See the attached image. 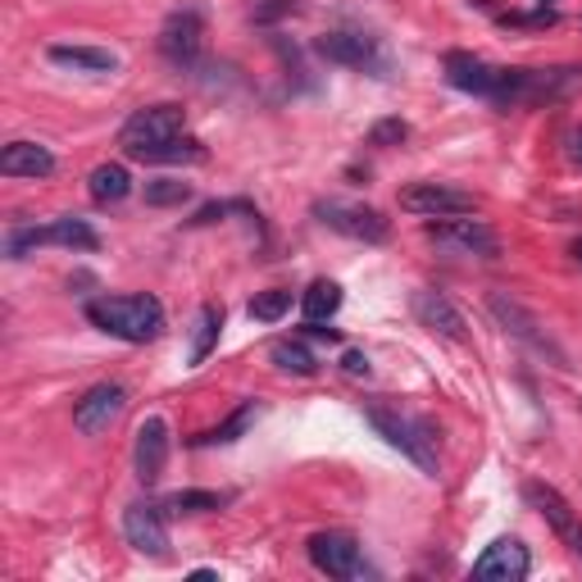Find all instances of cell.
Here are the masks:
<instances>
[{"instance_id": "6da1fadb", "label": "cell", "mask_w": 582, "mask_h": 582, "mask_svg": "<svg viewBox=\"0 0 582 582\" xmlns=\"http://www.w3.org/2000/svg\"><path fill=\"white\" fill-rule=\"evenodd\" d=\"M87 323L118 336V342L146 346L164 332V305L146 292L141 296H101V300H87Z\"/></svg>"}, {"instance_id": "cb8c5ba5", "label": "cell", "mask_w": 582, "mask_h": 582, "mask_svg": "<svg viewBox=\"0 0 582 582\" xmlns=\"http://www.w3.org/2000/svg\"><path fill=\"white\" fill-rule=\"evenodd\" d=\"M336 310H342V287H336L332 278H315L310 287H305V296H300V315L310 319V323H323V319H332Z\"/></svg>"}, {"instance_id": "4fadbf2b", "label": "cell", "mask_w": 582, "mask_h": 582, "mask_svg": "<svg viewBox=\"0 0 582 582\" xmlns=\"http://www.w3.org/2000/svg\"><path fill=\"white\" fill-rule=\"evenodd\" d=\"M524 497L533 501V510L550 524V533H556V537L573 550V556L582 560V518L573 514V505H569L550 482H528V487H524Z\"/></svg>"}, {"instance_id": "7c38bea8", "label": "cell", "mask_w": 582, "mask_h": 582, "mask_svg": "<svg viewBox=\"0 0 582 582\" xmlns=\"http://www.w3.org/2000/svg\"><path fill=\"white\" fill-rule=\"evenodd\" d=\"M169 465V419L164 414H146L137 423V442H133V469L146 487H156Z\"/></svg>"}, {"instance_id": "d4e9b609", "label": "cell", "mask_w": 582, "mask_h": 582, "mask_svg": "<svg viewBox=\"0 0 582 582\" xmlns=\"http://www.w3.org/2000/svg\"><path fill=\"white\" fill-rule=\"evenodd\" d=\"M269 360L278 364L283 374H296V378H310L315 369H319V360H315V351L300 342V336H283V342H273V351H269Z\"/></svg>"}, {"instance_id": "2e32d148", "label": "cell", "mask_w": 582, "mask_h": 582, "mask_svg": "<svg viewBox=\"0 0 582 582\" xmlns=\"http://www.w3.org/2000/svg\"><path fill=\"white\" fill-rule=\"evenodd\" d=\"M124 537H128L133 550H141V556H150V560H164L169 556V528H164L160 505L133 501L124 510Z\"/></svg>"}, {"instance_id": "9a60e30c", "label": "cell", "mask_w": 582, "mask_h": 582, "mask_svg": "<svg viewBox=\"0 0 582 582\" xmlns=\"http://www.w3.org/2000/svg\"><path fill=\"white\" fill-rule=\"evenodd\" d=\"M310 564L328 578H360L364 573L360 541L351 533H315L310 537Z\"/></svg>"}, {"instance_id": "9c48e42d", "label": "cell", "mask_w": 582, "mask_h": 582, "mask_svg": "<svg viewBox=\"0 0 582 582\" xmlns=\"http://www.w3.org/2000/svg\"><path fill=\"white\" fill-rule=\"evenodd\" d=\"M178 133H187V110L164 101V105L137 110L128 124H124V133H118V146L133 150V146H150V141H169V137H178Z\"/></svg>"}, {"instance_id": "83f0119b", "label": "cell", "mask_w": 582, "mask_h": 582, "mask_svg": "<svg viewBox=\"0 0 582 582\" xmlns=\"http://www.w3.org/2000/svg\"><path fill=\"white\" fill-rule=\"evenodd\" d=\"M247 14H251V23H260V27H273V23H283V19L300 14V0H251V5H247Z\"/></svg>"}, {"instance_id": "5b68a950", "label": "cell", "mask_w": 582, "mask_h": 582, "mask_svg": "<svg viewBox=\"0 0 582 582\" xmlns=\"http://www.w3.org/2000/svg\"><path fill=\"white\" fill-rule=\"evenodd\" d=\"M315 219L332 232L351 237V241H369V247H378V241L391 237L387 214L374 209V205H360V201H315Z\"/></svg>"}, {"instance_id": "ba28073f", "label": "cell", "mask_w": 582, "mask_h": 582, "mask_svg": "<svg viewBox=\"0 0 582 582\" xmlns=\"http://www.w3.org/2000/svg\"><path fill=\"white\" fill-rule=\"evenodd\" d=\"M401 209L419 214V219H450V214H473L478 201L459 187H446V182H410L401 192Z\"/></svg>"}, {"instance_id": "5bb4252c", "label": "cell", "mask_w": 582, "mask_h": 582, "mask_svg": "<svg viewBox=\"0 0 582 582\" xmlns=\"http://www.w3.org/2000/svg\"><path fill=\"white\" fill-rule=\"evenodd\" d=\"M124 406H128V391L124 387H118V383H96L78 401V410H73L78 433H87V437L110 433V427L118 423V414H124Z\"/></svg>"}, {"instance_id": "7402d4cb", "label": "cell", "mask_w": 582, "mask_h": 582, "mask_svg": "<svg viewBox=\"0 0 582 582\" xmlns=\"http://www.w3.org/2000/svg\"><path fill=\"white\" fill-rule=\"evenodd\" d=\"M50 59L65 69H78V73H114L118 59L101 46H50Z\"/></svg>"}, {"instance_id": "f546056e", "label": "cell", "mask_w": 582, "mask_h": 582, "mask_svg": "<svg viewBox=\"0 0 582 582\" xmlns=\"http://www.w3.org/2000/svg\"><path fill=\"white\" fill-rule=\"evenodd\" d=\"M219 505H224L219 492H178V497H169L173 514H201V510H219Z\"/></svg>"}, {"instance_id": "d6986e66", "label": "cell", "mask_w": 582, "mask_h": 582, "mask_svg": "<svg viewBox=\"0 0 582 582\" xmlns=\"http://www.w3.org/2000/svg\"><path fill=\"white\" fill-rule=\"evenodd\" d=\"M124 156L137 160V164H201V160H205V146H201L196 137H187V133H178V137H169V141L133 146V150H124Z\"/></svg>"}, {"instance_id": "e0dca14e", "label": "cell", "mask_w": 582, "mask_h": 582, "mask_svg": "<svg viewBox=\"0 0 582 582\" xmlns=\"http://www.w3.org/2000/svg\"><path fill=\"white\" fill-rule=\"evenodd\" d=\"M528 569H533V556L518 537H497L473 560V578H487V582H518V578H528Z\"/></svg>"}, {"instance_id": "8fae6325", "label": "cell", "mask_w": 582, "mask_h": 582, "mask_svg": "<svg viewBox=\"0 0 582 582\" xmlns=\"http://www.w3.org/2000/svg\"><path fill=\"white\" fill-rule=\"evenodd\" d=\"M446 82L455 91H469V96H482V101H492L501 96V87H505V69L497 65H487V59L469 55V50H450L446 55Z\"/></svg>"}, {"instance_id": "ac0fdd59", "label": "cell", "mask_w": 582, "mask_h": 582, "mask_svg": "<svg viewBox=\"0 0 582 582\" xmlns=\"http://www.w3.org/2000/svg\"><path fill=\"white\" fill-rule=\"evenodd\" d=\"M414 319H419L427 332L446 336V342H465V336H469V332H465V315H459L442 292H414Z\"/></svg>"}, {"instance_id": "ffe728a7", "label": "cell", "mask_w": 582, "mask_h": 582, "mask_svg": "<svg viewBox=\"0 0 582 582\" xmlns=\"http://www.w3.org/2000/svg\"><path fill=\"white\" fill-rule=\"evenodd\" d=\"M0 173L5 178H50L55 156L42 141H10L5 150H0Z\"/></svg>"}, {"instance_id": "3957f363", "label": "cell", "mask_w": 582, "mask_h": 582, "mask_svg": "<svg viewBox=\"0 0 582 582\" xmlns=\"http://www.w3.org/2000/svg\"><path fill=\"white\" fill-rule=\"evenodd\" d=\"M487 310H492V319L514 336V342H524L528 351H537V355H546L556 369H569V355L556 346V336H550L546 328H541V319L533 315V310H524L514 296H505V292H492L487 296Z\"/></svg>"}, {"instance_id": "8992f818", "label": "cell", "mask_w": 582, "mask_h": 582, "mask_svg": "<svg viewBox=\"0 0 582 582\" xmlns=\"http://www.w3.org/2000/svg\"><path fill=\"white\" fill-rule=\"evenodd\" d=\"M427 241H437L442 251L455 255H482V260H497L501 255V237L487 228L473 214H450V219H427Z\"/></svg>"}, {"instance_id": "e575fe53", "label": "cell", "mask_w": 582, "mask_h": 582, "mask_svg": "<svg viewBox=\"0 0 582 582\" xmlns=\"http://www.w3.org/2000/svg\"><path fill=\"white\" fill-rule=\"evenodd\" d=\"M569 255H573V260L582 264V237H578V241H573V247H569Z\"/></svg>"}, {"instance_id": "836d02e7", "label": "cell", "mask_w": 582, "mask_h": 582, "mask_svg": "<svg viewBox=\"0 0 582 582\" xmlns=\"http://www.w3.org/2000/svg\"><path fill=\"white\" fill-rule=\"evenodd\" d=\"M569 156L582 164V128H578V133H569Z\"/></svg>"}, {"instance_id": "1f68e13d", "label": "cell", "mask_w": 582, "mask_h": 582, "mask_svg": "<svg viewBox=\"0 0 582 582\" xmlns=\"http://www.w3.org/2000/svg\"><path fill=\"white\" fill-rule=\"evenodd\" d=\"M342 369H346L351 378H369V360H364L360 351H346V355H342Z\"/></svg>"}, {"instance_id": "d6a6232c", "label": "cell", "mask_w": 582, "mask_h": 582, "mask_svg": "<svg viewBox=\"0 0 582 582\" xmlns=\"http://www.w3.org/2000/svg\"><path fill=\"white\" fill-rule=\"evenodd\" d=\"M510 23H514V27H541V23H556V14H550V10H546V14H510L505 27H510Z\"/></svg>"}, {"instance_id": "7a4b0ae2", "label": "cell", "mask_w": 582, "mask_h": 582, "mask_svg": "<svg viewBox=\"0 0 582 582\" xmlns=\"http://www.w3.org/2000/svg\"><path fill=\"white\" fill-rule=\"evenodd\" d=\"M364 419L374 423V433H378L387 446H396L406 459H414V465H419L427 478L442 473V459H437V427L427 423V419H419V414H410V410H401V406H378V401L364 406Z\"/></svg>"}, {"instance_id": "f1b7e54d", "label": "cell", "mask_w": 582, "mask_h": 582, "mask_svg": "<svg viewBox=\"0 0 582 582\" xmlns=\"http://www.w3.org/2000/svg\"><path fill=\"white\" fill-rule=\"evenodd\" d=\"M182 201H192V182H178V178L146 182V205H182Z\"/></svg>"}, {"instance_id": "4dcf8cb0", "label": "cell", "mask_w": 582, "mask_h": 582, "mask_svg": "<svg viewBox=\"0 0 582 582\" xmlns=\"http://www.w3.org/2000/svg\"><path fill=\"white\" fill-rule=\"evenodd\" d=\"M410 137V124L406 118H383V124L369 128V146H401Z\"/></svg>"}, {"instance_id": "4316f807", "label": "cell", "mask_w": 582, "mask_h": 582, "mask_svg": "<svg viewBox=\"0 0 582 582\" xmlns=\"http://www.w3.org/2000/svg\"><path fill=\"white\" fill-rule=\"evenodd\" d=\"M292 310V292H255V300L247 305V315L260 323H278Z\"/></svg>"}, {"instance_id": "52a82bcc", "label": "cell", "mask_w": 582, "mask_h": 582, "mask_svg": "<svg viewBox=\"0 0 582 582\" xmlns=\"http://www.w3.org/2000/svg\"><path fill=\"white\" fill-rule=\"evenodd\" d=\"M315 50L323 59H332V65L364 69V73H374V78L387 73V55H383L378 37H369V33H328V37L315 42Z\"/></svg>"}, {"instance_id": "30bf717a", "label": "cell", "mask_w": 582, "mask_h": 582, "mask_svg": "<svg viewBox=\"0 0 582 582\" xmlns=\"http://www.w3.org/2000/svg\"><path fill=\"white\" fill-rule=\"evenodd\" d=\"M205 46V19L196 10H173L160 27V55L178 69H192Z\"/></svg>"}, {"instance_id": "44dd1931", "label": "cell", "mask_w": 582, "mask_h": 582, "mask_svg": "<svg viewBox=\"0 0 582 582\" xmlns=\"http://www.w3.org/2000/svg\"><path fill=\"white\" fill-rule=\"evenodd\" d=\"M87 192H91V201H96V205H118L133 192V173L124 164H96V169H91V178H87Z\"/></svg>"}, {"instance_id": "484cf974", "label": "cell", "mask_w": 582, "mask_h": 582, "mask_svg": "<svg viewBox=\"0 0 582 582\" xmlns=\"http://www.w3.org/2000/svg\"><path fill=\"white\" fill-rule=\"evenodd\" d=\"M251 419H255V406L251 401H241L219 427H209V433H201L196 437V446H232L241 433H247V427H251Z\"/></svg>"}, {"instance_id": "603a6c76", "label": "cell", "mask_w": 582, "mask_h": 582, "mask_svg": "<svg viewBox=\"0 0 582 582\" xmlns=\"http://www.w3.org/2000/svg\"><path fill=\"white\" fill-rule=\"evenodd\" d=\"M219 332H224V310L219 305H201V315L192 323V351H187V364H205L209 351L219 346Z\"/></svg>"}, {"instance_id": "277c9868", "label": "cell", "mask_w": 582, "mask_h": 582, "mask_svg": "<svg viewBox=\"0 0 582 582\" xmlns=\"http://www.w3.org/2000/svg\"><path fill=\"white\" fill-rule=\"evenodd\" d=\"M37 247H69V251H96L101 247V237L91 224L73 219V214H65V219H55L46 228H14L10 241H5V255L10 260H23L27 251H37Z\"/></svg>"}]
</instances>
